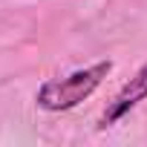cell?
Masks as SVG:
<instances>
[{"instance_id": "cell-2", "label": "cell", "mask_w": 147, "mask_h": 147, "mask_svg": "<svg viewBox=\"0 0 147 147\" xmlns=\"http://www.w3.org/2000/svg\"><path fill=\"white\" fill-rule=\"evenodd\" d=\"M147 98V61L136 69V75L115 92V98L107 104V110L101 113V118H98V127L104 130V127H113V124H118L130 110H136L141 101Z\"/></svg>"}, {"instance_id": "cell-1", "label": "cell", "mask_w": 147, "mask_h": 147, "mask_svg": "<svg viewBox=\"0 0 147 147\" xmlns=\"http://www.w3.org/2000/svg\"><path fill=\"white\" fill-rule=\"evenodd\" d=\"M113 72V61H98L92 66H84V69H75L63 78H49L38 87L35 92V104L46 113H66L72 107H78L81 101H87L98 87L101 81Z\"/></svg>"}]
</instances>
